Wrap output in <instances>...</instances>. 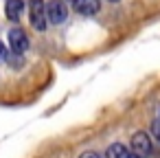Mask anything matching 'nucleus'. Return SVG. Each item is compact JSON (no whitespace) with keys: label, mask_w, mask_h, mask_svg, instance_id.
<instances>
[{"label":"nucleus","mask_w":160,"mask_h":158,"mask_svg":"<svg viewBox=\"0 0 160 158\" xmlns=\"http://www.w3.org/2000/svg\"><path fill=\"white\" fill-rule=\"evenodd\" d=\"M151 134H153V138H156V140H160V119L151 123Z\"/></svg>","instance_id":"6e6552de"},{"label":"nucleus","mask_w":160,"mask_h":158,"mask_svg":"<svg viewBox=\"0 0 160 158\" xmlns=\"http://www.w3.org/2000/svg\"><path fill=\"white\" fill-rule=\"evenodd\" d=\"M70 3H75V0H70Z\"/></svg>","instance_id":"f8f14e48"},{"label":"nucleus","mask_w":160,"mask_h":158,"mask_svg":"<svg viewBox=\"0 0 160 158\" xmlns=\"http://www.w3.org/2000/svg\"><path fill=\"white\" fill-rule=\"evenodd\" d=\"M132 151L138 156V158H147L151 154V138L145 134V132H136L132 136V143H129Z\"/></svg>","instance_id":"f03ea898"},{"label":"nucleus","mask_w":160,"mask_h":158,"mask_svg":"<svg viewBox=\"0 0 160 158\" xmlns=\"http://www.w3.org/2000/svg\"><path fill=\"white\" fill-rule=\"evenodd\" d=\"M105 156H108V158H138L134 151H129V149H127L125 145H121V143H114V145H110Z\"/></svg>","instance_id":"0eeeda50"},{"label":"nucleus","mask_w":160,"mask_h":158,"mask_svg":"<svg viewBox=\"0 0 160 158\" xmlns=\"http://www.w3.org/2000/svg\"><path fill=\"white\" fill-rule=\"evenodd\" d=\"M29 20H31V27L33 29H38V31H44L46 29L48 16H46L44 0H31V3H29Z\"/></svg>","instance_id":"f257e3e1"},{"label":"nucleus","mask_w":160,"mask_h":158,"mask_svg":"<svg viewBox=\"0 0 160 158\" xmlns=\"http://www.w3.org/2000/svg\"><path fill=\"white\" fill-rule=\"evenodd\" d=\"M108 3H121V0H108Z\"/></svg>","instance_id":"9b49d317"},{"label":"nucleus","mask_w":160,"mask_h":158,"mask_svg":"<svg viewBox=\"0 0 160 158\" xmlns=\"http://www.w3.org/2000/svg\"><path fill=\"white\" fill-rule=\"evenodd\" d=\"M9 46H11V51L13 53H24L27 48H29V38H27V33L22 31V29H11L9 31Z\"/></svg>","instance_id":"20e7f679"},{"label":"nucleus","mask_w":160,"mask_h":158,"mask_svg":"<svg viewBox=\"0 0 160 158\" xmlns=\"http://www.w3.org/2000/svg\"><path fill=\"white\" fill-rule=\"evenodd\" d=\"M75 11L81 13V16H94L99 9H101V3L99 0H75Z\"/></svg>","instance_id":"39448f33"},{"label":"nucleus","mask_w":160,"mask_h":158,"mask_svg":"<svg viewBox=\"0 0 160 158\" xmlns=\"http://www.w3.org/2000/svg\"><path fill=\"white\" fill-rule=\"evenodd\" d=\"M22 11H24V3H22V0H7L5 13H7V18H9V20L18 22V20H20V16H22Z\"/></svg>","instance_id":"423d86ee"},{"label":"nucleus","mask_w":160,"mask_h":158,"mask_svg":"<svg viewBox=\"0 0 160 158\" xmlns=\"http://www.w3.org/2000/svg\"><path fill=\"white\" fill-rule=\"evenodd\" d=\"M79 158H108V156H101V154H97V151H86V154H81Z\"/></svg>","instance_id":"1a4fd4ad"},{"label":"nucleus","mask_w":160,"mask_h":158,"mask_svg":"<svg viewBox=\"0 0 160 158\" xmlns=\"http://www.w3.org/2000/svg\"><path fill=\"white\" fill-rule=\"evenodd\" d=\"M0 59H7V48H5L2 42H0Z\"/></svg>","instance_id":"9d476101"},{"label":"nucleus","mask_w":160,"mask_h":158,"mask_svg":"<svg viewBox=\"0 0 160 158\" xmlns=\"http://www.w3.org/2000/svg\"><path fill=\"white\" fill-rule=\"evenodd\" d=\"M46 16H48L51 24H62L68 18V9L64 5V0H51L46 5Z\"/></svg>","instance_id":"7ed1b4c3"}]
</instances>
